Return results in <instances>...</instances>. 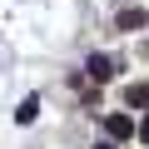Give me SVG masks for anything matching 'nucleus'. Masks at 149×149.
I'll return each mask as SVG.
<instances>
[{
  "mask_svg": "<svg viewBox=\"0 0 149 149\" xmlns=\"http://www.w3.org/2000/svg\"><path fill=\"white\" fill-rule=\"evenodd\" d=\"M104 129H109V139H129V134H134V119H129V114H109Z\"/></svg>",
  "mask_w": 149,
  "mask_h": 149,
  "instance_id": "obj_1",
  "label": "nucleus"
},
{
  "mask_svg": "<svg viewBox=\"0 0 149 149\" xmlns=\"http://www.w3.org/2000/svg\"><path fill=\"white\" fill-rule=\"evenodd\" d=\"M90 74H95V85H104L109 74H114V60H109V55H95V60H90Z\"/></svg>",
  "mask_w": 149,
  "mask_h": 149,
  "instance_id": "obj_2",
  "label": "nucleus"
},
{
  "mask_svg": "<svg viewBox=\"0 0 149 149\" xmlns=\"http://www.w3.org/2000/svg\"><path fill=\"white\" fill-rule=\"evenodd\" d=\"M139 25H144V10L139 5H124L119 10V30H139Z\"/></svg>",
  "mask_w": 149,
  "mask_h": 149,
  "instance_id": "obj_3",
  "label": "nucleus"
},
{
  "mask_svg": "<svg viewBox=\"0 0 149 149\" xmlns=\"http://www.w3.org/2000/svg\"><path fill=\"white\" fill-rule=\"evenodd\" d=\"M35 114H40V100H25V104L15 109V119H20V124H35Z\"/></svg>",
  "mask_w": 149,
  "mask_h": 149,
  "instance_id": "obj_4",
  "label": "nucleus"
},
{
  "mask_svg": "<svg viewBox=\"0 0 149 149\" xmlns=\"http://www.w3.org/2000/svg\"><path fill=\"white\" fill-rule=\"evenodd\" d=\"M124 100H129L134 109H139V104H149V80H144V85H129V95H124Z\"/></svg>",
  "mask_w": 149,
  "mask_h": 149,
  "instance_id": "obj_5",
  "label": "nucleus"
},
{
  "mask_svg": "<svg viewBox=\"0 0 149 149\" xmlns=\"http://www.w3.org/2000/svg\"><path fill=\"white\" fill-rule=\"evenodd\" d=\"M139 139H144V144H149V114H144V124H139Z\"/></svg>",
  "mask_w": 149,
  "mask_h": 149,
  "instance_id": "obj_6",
  "label": "nucleus"
},
{
  "mask_svg": "<svg viewBox=\"0 0 149 149\" xmlns=\"http://www.w3.org/2000/svg\"><path fill=\"white\" fill-rule=\"evenodd\" d=\"M100 149H109V144H100Z\"/></svg>",
  "mask_w": 149,
  "mask_h": 149,
  "instance_id": "obj_7",
  "label": "nucleus"
}]
</instances>
